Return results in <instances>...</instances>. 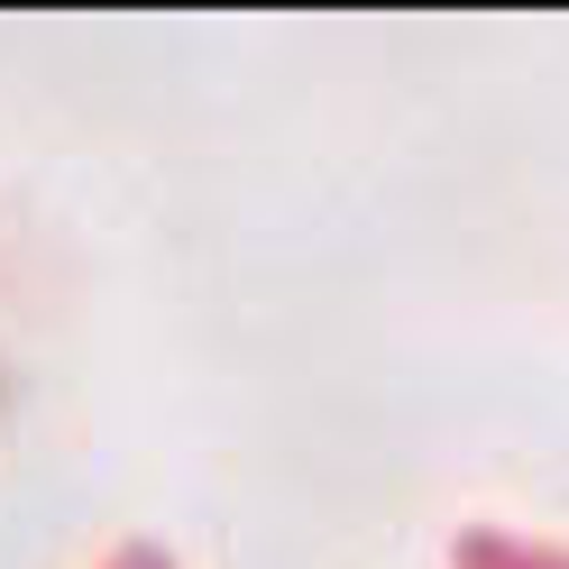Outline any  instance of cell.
<instances>
[{"instance_id": "obj_1", "label": "cell", "mask_w": 569, "mask_h": 569, "mask_svg": "<svg viewBox=\"0 0 569 569\" xmlns=\"http://www.w3.org/2000/svg\"><path fill=\"white\" fill-rule=\"evenodd\" d=\"M101 569H174V551H166V542H120Z\"/></svg>"}]
</instances>
